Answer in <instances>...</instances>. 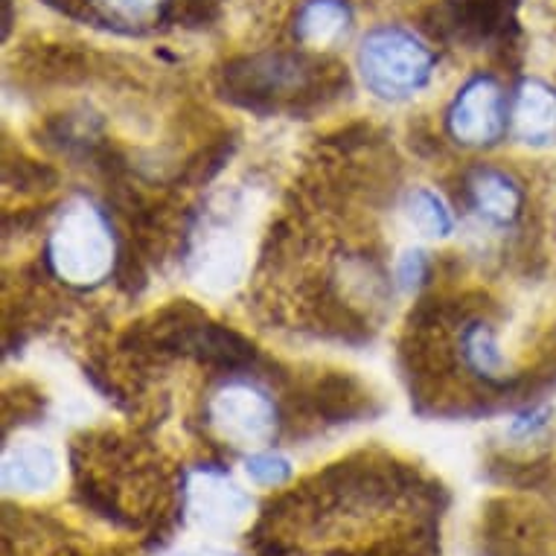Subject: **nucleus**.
<instances>
[{
  "label": "nucleus",
  "mask_w": 556,
  "mask_h": 556,
  "mask_svg": "<svg viewBox=\"0 0 556 556\" xmlns=\"http://www.w3.org/2000/svg\"><path fill=\"white\" fill-rule=\"evenodd\" d=\"M362 83L374 97L402 102L426 91L438 67V55L420 36L405 27H376L362 38L356 53Z\"/></svg>",
  "instance_id": "nucleus-2"
},
{
  "label": "nucleus",
  "mask_w": 556,
  "mask_h": 556,
  "mask_svg": "<svg viewBox=\"0 0 556 556\" xmlns=\"http://www.w3.org/2000/svg\"><path fill=\"white\" fill-rule=\"evenodd\" d=\"M47 263L59 280L76 289H97L117 265V233L100 204L71 199L47 237Z\"/></svg>",
  "instance_id": "nucleus-1"
},
{
  "label": "nucleus",
  "mask_w": 556,
  "mask_h": 556,
  "mask_svg": "<svg viewBox=\"0 0 556 556\" xmlns=\"http://www.w3.org/2000/svg\"><path fill=\"white\" fill-rule=\"evenodd\" d=\"M245 472L260 486H280L292 478V464H289V457L260 448L245 460Z\"/></svg>",
  "instance_id": "nucleus-13"
},
{
  "label": "nucleus",
  "mask_w": 556,
  "mask_h": 556,
  "mask_svg": "<svg viewBox=\"0 0 556 556\" xmlns=\"http://www.w3.org/2000/svg\"><path fill=\"white\" fill-rule=\"evenodd\" d=\"M242 274V248L230 239H211L201 248L199 263H195V277L207 289H228L237 283Z\"/></svg>",
  "instance_id": "nucleus-11"
},
{
  "label": "nucleus",
  "mask_w": 556,
  "mask_h": 556,
  "mask_svg": "<svg viewBox=\"0 0 556 556\" xmlns=\"http://www.w3.org/2000/svg\"><path fill=\"white\" fill-rule=\"evenodd\" d=\"M3 490L18 495L50 493L59 481V457L50 446L24 440L3 455Z\"/></svg>",
  "instance_id": "nucleus-8"
},
{
  "label": "nucleus",
  "mask_w": 556,
  "mask_h": 556,
  "mask_svg": "<svg viewBox=\"0 0 556 556\" xmlns=\"http://www.w3.org/2000/svg\"><path fill=\"white\" fill-rule=\"evenodd\" d=\"M426 271H429V260H426L422 251H405L400 265H396V277H400V283L405 289H414V286L420 283Z\"/></svg>",
  "instance_id": "nucleus-15"
},
{
  "label": "nucleus",
  "mask_w": 556,
  "mask_h": 556,
  "mask_svg": "<svg viewBox=\"0 0 556 556\" xmlns=\"http://www.w3.org/2000/svg\"><path fill=\"white\" fill-rule=\"evenodd\" d=\"M207 422L230 446L260 452L277 438L280 410L260 382L225 379L207 400Z\"/></svg>",
  "instance_id": "nucleus-3"
},
{
  "label": "nucleus",
  "mask_w": 556,
  "mask_h": 556,
  "mask_svg": "<svg viewBox=\"0 0 556 556\" xmlns=\"http://www.w3.org/2000/svg\"><path fill=\"white\" fill-rule=\"evenodd\" d=\"M350 24H353V12L344 0H306L294 18V36L306 47L327 50L346 38Z\"/></svg>",
  "instance_id": "nucleus-9"
},
{
  "label": "nucleus",
  "mask_w": 556,
  "mask_h": 556,
  "mask_svg": "<svg viewBox=\"0 0 556 556\" xmlns=\"http://www.w3.org/2000/svg\"><path fill=\"white\" fill-rule=\"evenodd\" d=\"M510 126V102L493 76H472L446 111L448 137L466 149L498 143Z\"/></svg>",
  "instance_id": "nucleus-4"
},
{
  "label": "nucleus",
  "mask_w": 556,
  "mask_h": 556,
  "mask_svg": "<svg viewBox=\"0 0 556 556\" xmlns=\"http://www.w3.org/2000/svg\"><path fill=\"white\" fill-rule=\"evenodd\" d=\"M460 356H464V365L475 376H481V379H498L504 374L502 344H498V338H495L490 324L475 320V324L464 329V336H460Z\"/></svg>",
  "instance_id": "nucleus-10"
},
{
  "label": "nucleus",
  "mask_w": 556,
  "mask_h": 556,
  "mask_svg": "<svg viewBox=\"0 0 556 556\" xmlns=\"http://www.w3.org/2000/svg\"><path fill=\"white\" fill-rule=\"evenodd\" d=\"M405 211H408L410 225L420 230L422 237L446 239L448 233L455 230V216L448 211V204L443 201V195H438V192L429 190V187L410 190Z\"/></svg>",
  "instance_id": "nucleus-12"
},
{
  "label": "nucleus",
  "mask_w": 556,
  "mask_h": 556,
  "mask_svg": "<svg viewBox=\"0 0 556 556\" xmlns=\"http://www.w3.org/2000/svg\"><path fill=\"white\" fill-rule=\"evenodd\" d=\"M93 7L123 24H143L164 10L166 0H93Z\"/></svg>",
  "instance_id": "nucleus-14"
},
{
  "label": "nucleus",
  "mask_w": 556,
  "mask_h": 556,
  "mask_svg": "<svg viewBox=\"0 0 556 556\" xmlns=\"http://www.w3.org/2000/svg\"><path fill=\"white\" fill-rule=\"evenodd\" d=\"M510 126L521 143L547 147L556 140V88L545 79H525L510 102Z\"/></svg>",
  "instance_id": "nucleus-7"
},
{
  "label": "nucleus",
  "mask_w": 556,
  "mask_h": 556,
  "mask_svg": "<svg viewBox=\"0 0 556 556\" xmlns=\"http://www.w3.org/2000/svg\"><path fill=\"white\" fill-rule=\"evenodd\" d=\"M466 190H469L475 213L495 228H507L521 216V207H525L521 184L498 166L472 169L466 178Z\"/></svg>",
  "instance_id": "nucleus-6"
},
{
  "label": "nucleus",
  "mask_w": 556,
  "mask_h": 556,
  "mask_svg": "<svg viewBox=\"0 0 556 556\" xmlns=\"http://www.w3.org/2000/svg\"><path fill=\"white\" fill-rule=\"evenodd\" d=\"M251 513V495L230 475L204 466L184 481V516L192 528L207 533H228Z\"/></svg>",
  "instance_id": "nucleus-5"
},
{
  "label": "nucleus",
  "mask_w": 556,
  "mask_h": 556,
  "mask_svg": "<svg viewBox=\"0 0 556 556\" xmlns=\"http://www.w3.org/2000/svg\"><path fill=\"white\" fill-rule=\"evenodd\" d=\"M169 556H225V554H216V551H201V547H190V551H178V554H169Z\"/></svg>",
  "instance_id": "nucleus-16"
}]
</instances>
